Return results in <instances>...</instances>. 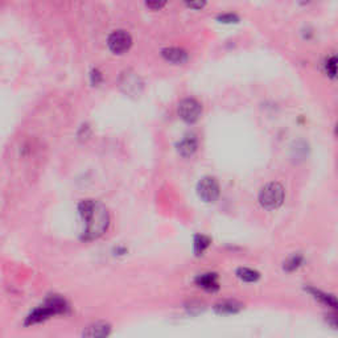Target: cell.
<instances>
[{
    "instance_id": "8992f818",
    "label": "cell",
    "mask_w": 338,
    "mask_h": 338,
    "mask_svg": "<svg viewBox=\"0 0 338 338\" xmlns=\"http://www.w3.org/2000/svg\"><path fill=\"white\" fill-rule=\"evenodd\" d=\"M109 44L110 50L115 54H123L126 53L127 50L132 45V39L127 32L124 30H115L109 36Z\"/></svg>"
},
{
    "instance_id": "9c48e42d",
    "label": "cell",
    "mask_w": 338,
    "mask_h": 338,
    "mask_svg": "<svg viewBox=\"0 0 338 338\" xmlns=\"http://www.w3.org/2000/svg\"><path fill=\"white\" fill-rule=\"evenodd\" d=\"M196 284L206 291H217L219 288L218 276L216 274H204L196 279Z\"/></svg>"
},
{
    "instance_id": "4fadbf2b",
    "label": "cell",
    "mask_w": 338,
    "mask_h": 338,
    "mask_svg": "<svg viewBox=\"0 0 338 338\" xmlns=\"http://www.w3.org/2000/svg\"><path fill=\"white\" fill-rule=\"evenodd\" d=\"M239 309H241V305L234 301H225L216 305V311L221 313V315H231V313L238 312Z\"/></svg>"
},
{
    "instance_id": "7a4b0ae2",
    "label": "cell",
    "mask_w": 338,
    "mask_h": 338,
    "mask_svg": "<svg viewBox=\"0 0 338 338\" xmlns=\"http://www.w3.org/2000/svg\"><path fill=\"white\" fill-rule=\"evenodd\" d=\"M67 311V304L63 298L58 297V296H52L44 302L41 307L35 309L27 318V325L36 324V322H41L44 320L49 318L50 316L54 315H61Z\"/></svg>"
},
{
    "instance_id": "ba28073f",
    "label": "cell",
    "mask_w": 338,
    "mask_h": 338,
    "mask_svg": "<svg viewBox=\"0 0 338 338\" xmlns=\"http://www.w3.org/2000/svg\"><path fill=\"white\" fill-rule=\"evenodd\" d=\"M161 54L166 61L172 63H184L188 60L186 52L184 49H180V48H166V49L162 50Z\"/></svg>"
},
{
    "instance_id": "44dd1931",
    "label": "cell",
    "mask_w": 338,
    "mask_h": 338,
    "mask_svg": "<svg viewBox=\"0 0 338 338\" xmlns=\"http://www.w3.org/2000/svg\"><path fill=\"white\" fill-rule=\"evenodd\" d=\"M311 2H312V0H300V3H301V4H309Z\"/></svg>"
},
{
    "instance_id": "e0dca14e",
    "label": "cell",
    "mask_w": 338,
    "mask_h": 338,
    "mask_svg": "<svg viewBox=\"0 0 338 338\" xmlns=\"http://www.w3.org/2000/svg\"><path fill=\"white\" fill-rule=\"evenodd\" d=\"M301 263H302V256L293 255L284 263V269L285 271H295L296 268H298V267L301 265Z\"/></svg>"
},
{
    "instance_id": "9a60e30c",
    "label": "cell",
    "mask_w": 338,
    "mask_h": 338,
    "mask_svg": "<svg viewBox=\"0 0 338 338\" xmlns=\"http://www.w3.org/2000/svg\"><path fill=\"white\" fill-rule=\"evenodd\" d=\"M210 246V238L205 235L194 236V252L196 255H202L205 250Z\"/></svg>"
},
{
    "instance_id": "5b68a950",
    "label": "cell",
    "mask_w": 338,
    "mask_h": 338,
    "mask_svg": "<svg viewBox=\"0 0 338 338\" xmlns=\"http://www.w3.org/2000/svg\"><path fill=\"white\" fill-rule=\"evenodd\" d=\"M199 198L205 202H214L219 197V184L214 177H204L197 185Z\"/></svg>"
},
{
    "instance_id": "2e32d148",
    "label": "cell",
    "mask_w": 338,
    "mask_h": 338,
    "mask_svg": "<svg viewBox=\"0 0 338 338\" xmlns=\"http://www.w3.org/2000/svg\"><path fill=\"white\" fill-rule=\"evenodd\" d=\"M325 70L331 78H338V54L329 57L325 62Z\"/></svg>"
},
{
    "instance_id": "30bf717a",
    "label": "cell",
    "mask_w": 338,
    "mask_h": 338,
    "mask_svg": "<svg viewBox=\"0 0 338 338\" xmlns=\"http://www.w3.org/2000/svg\"><path fill=\"white\" fill-rule=\"evenodd\" d=\"M179 152L184 156V157H189L193 153L196 152L197 149V139L196 136L188 135L185 136L181 142L179 143Z\"/></svg>"
},
{
    "instance_id": "3957f363",
    "label": "cell",
    "mask_w": 338,
    "mask_h": 338,
    "mask_svg": "<svg viewBox=\"0 0 338 338\" xmlns=\"http://www.w3.org/2000/svg\"><path fill=\"white\" fill-rule=\"evenodd\" d=\"M284 188L279 183H268L259 192V204L267 210H275L283 205Z\"/></svg>"
},
{
    "instance_id": "277c9868",
    "label": "cell",
    "mask_w": 338,
    "mask_h": 338,
    "mask_svg": "<svg viewBox=\"0 0 338 338\" xmlns=\"http://www.w3.org/2000/svg\"><path fill=\"white\" fill-rule=\"evenodd\" d=\"M202 113V106L198 100L193 98H186L183 99L179 105V115L180 118L186 123H194L199 119Z\"/></svg>"
},
{
    "instance_id": "d6986e66",
    "label": "cell",
    "mask_w": 338,
    "mask_h": 338,
    "mask_svg": "<svg viewBox=\"0 0 338 338\" xmlns=\"http://www.w3.org/2000/svg\"><path fill=\"white\" fill-rule=\"evenodd\" d=\"M146 4L151 10H161L166 4V0H146Z\"/></svg>"
},
{
    "instance_id": "ffe728a7",
    "label": "cell",
    "mask_w": 338,
    "mask_h": 338,
    "mask_svg": "<svg viewBox=\"0 0 338 338\" xmlns=\"http://www.w3.org/2000/svg\"><path fill=\"white\" fill-rule=\"evenodd\" d=\"M218 20L221 21V23H236V21H238V17L232 14H225L222 15V16H219Z\"/></svg>"
},
{
    "instance_id": "52a82bcc",
    "label": "cell",
    "mask_w": 338,
    "mask_h": 338,
    "mask_svg": "<svg viewBox=\"0 0 338 338\" xmlns=\"http://www.w3.org/2000/svg\"><path fill=\"white\" fill-rule=\"evenodd\" d=\"M143 83L140 82V78L132 72H126L120 77V89L127 94H139V89Z\"/></svg>"
},
{
    "instance_id": "ac0fdd59",
    "label": "cell",
    "mask_w": 338,
    "mask_h": 338,
    "mask_svg": "<svg viewBox=\"0 0 338 338\" xmlns=\"http://www.w3.org/2000/svg\"><path fill=\"white\" fill-rule=\"evenodd\" d=\"M185 4L192 10H202L205 7L206 0H185Z\"/></svg>"
},
{
    "instance_id": "8fae6325",
    "label": "cell",
    "mask_w": 338,
    "mask_h": 338,
    "mask_svg": "<svg viewBox=\"0 0 338 338\" xmlns=\"http://www.w3.org/2000/svg\"><path fill=\"white\" fill-rule=\"evenodd\" d=\"M110 331H111V328H110L109 324L96 322V324L91 325L83 331V335L85 337H106V335L110 334Z\"/></svg>"
},
{
    "instance_id": "6da1fadb",
    "label": "cell",
    "mask_w": 338,
    "mask_h": 338,
    "mask_svg": "<svg viewBox=\"0 0 338 338\" xmlns=\"http://www.w3.org/2000/svg\"><path fill=\"white\" fill-rule=\"evenodd\" d=\"M78 212L83 221L85 229L82 232V239L90 242L98 239L106 232L110 225V214L107 208L99 201L83 199L78 205Z\"/></svg>"
},
{
    "instance_id": "7c38bea8",
    "label": "cell",
    "mask_w": 338,
    "mask_h": 338,
    "mask_svg": "<svg viewBox=\"0 0 338 338\" xmlns=\"http://www.w3.org/2000/svg\"><path fill=\"white\" fill-rule=\"evenodd\" d=\"M308 291L311 292L312 295L315 296L316 298H318L320 301L324 302L325 305H328V307H330L331 309H334V311L338 312V300L334 297V296H331L329 295V293H325V292H321L318 291V289H313V288H309Z\"/></svg>"
},
{
    "instance_id": "5bb4252c",
    "label": "cell",
    "mask_w": 338,
    "mask_h": 338,
    "mask_svg": "<svg viewBox=\"0 0 338 338\" xmlns=\"http://www.w3.org/2000/svg\"><path fill=\"white\" fill-rule=\"evenodd\" d=\"M236 276H238L241 280H243V282L254 283L258 280L260 275H259V272L254 271V269L251 268H239L238 271H236Z\"/></svg>"
}]
</instances>
